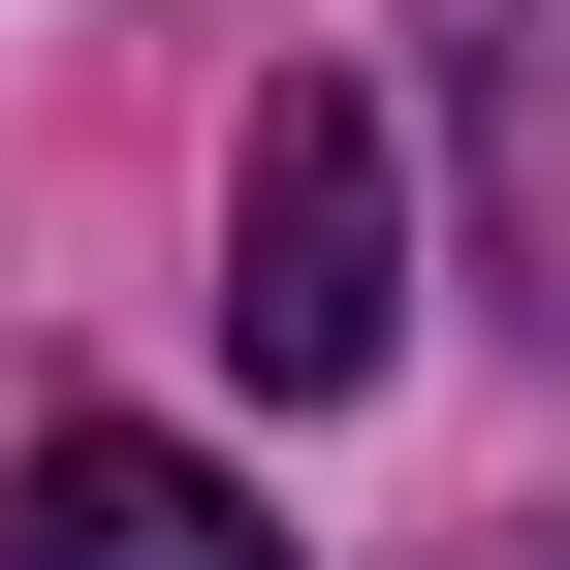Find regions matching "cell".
Masks as SVG:
<instances>
[{
  "label": "cell",
  "instance_id": "1",
  "mask_svg": "<svg viewBox=\"0 0 570 570\" xmlns=\"http://www.w3.org/2000/svg\"><path fill=\"white\" fill-rule=\"evenodd\" d=\"M223 348H254V412H348L412 348V190H381V96H254V159H223Z\"/></svg>",
  "mask_w": 570,
  "mask_h": 570
},
{
  "label": "cell",
  "instance_id": "2",
  "mask_svg": "<svg viewBox=\"0 0 570 570\" xmlns=\"http://www.w3.org/2000/svg\"><path fill=\"white\" fill-rule=\"evenodd\" d=\"M0 570H285V539H254V475H223V444L63 412V444H32V508H0Z\"/></svg>",
  "mask_w": 570,
  "mask_h": 570
},
{
  "label": "cell",
  "instance_id": "3",
  "mask_svg": "<svg viewBox=\"0 0 570 570\" xmlns=\"http://www.w3.org/2000/svg\"><path fill=\"white\" fill-rule=\"evenodd\" d=\"M475 254H508V317H570V0L475 32Z\"/></svg>",
  "mask_w": 570,
  "mask_h": 570
}]
</instances>
